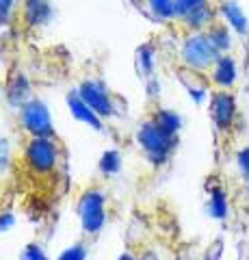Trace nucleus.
<instances>
[{
  "label": "nucleus",
  "mask_w": 249,
  "mask_h": 260,
  "mask_svg": "<svg viewBox=\"0 0 249 260\" xmlns=\"http://www.w3.org/2000/svg\"><path fill=\"white\" fill-rule=\"evenodd\" d=\"M221 56L219 48L212 44V39L208 37V32H195L184 39L182 44V61L191 70H208L217 63V59Z\"/></svg>",
  "instance_id": "1"
},
{
  "label": "nucleus",
  "mask_w": 249,
  "mask_h": 260,
  "mask_svg": "<svg viewBox=\"0 0 249 260\" xmlns=\"http://www.w3.org/2000/svg\"><path fill=\"white\" fill-rule=\"evenodd\" d=\"M13 5H15V0H0V22L9 20V15L13 11Z\"/></svg>",
  "instance_id": "16"
},
{
  "label": "nucleus",
  "mask_w": 249,
  "mask_h": 260,
  "mask_svg": "<svg viewBox=\"0 0 249 260\" xmlns=\"http://www.w3.org/2000/svg\"><path fill=\"white\" fill-rule=\"evenodd\" d=\"M22 15L28 26H39L50 18V3L48 0H24Z\"/></svg>",
  "instance_id": "8"
},
{
  "label": "nucleus",
  "mask_w": 249,
  "mask_h": 260,
  "mask_svg": "<svg viewBox=\"0 0 249 260\" xmlns=\"http://www.w3.org/2000/svg\"><path fill=\"white\" fill-rule=\"evenodd\" d=\"M83 258H85V249L83 247H72L61 256V260H83Z\"/></svg>",
  "instance_id": "17"
},
{
  "label": "nucleus",
  "mask_w": 249,
  "mask_h": 260,
  "mask_svg": "<svg viewBox=\"0 0 249 260\" xmlns=\"http://www.w3.org/2000/svg\"><path fill=\"white\" fill-rule=\"evenodd\" d=\"M26 260H46V258H44L42 251H39V249L33 245V247L26 249Z\"/></svg>",
  "instance_id": "18"
},
{
  "label": "nucleus",
  "mask_w": 249,
  "mask_h": 260,
  "mask_svg": "<svg viewBox=\"0 0 249 260\" xmlns=\"http://www.w3.org/2000/svg\"><path fill=\"white\" fill-rule=\"evenodd\" d=\"M152 13H156L158 18L169 20L175 15V0H150Z\"/></svg>",
  "instance_id": "12"
},
{
  "label": "nucleus",
  "mask_w": 249,
  "mask_h": 260,
  "mask_svg": "<svg viewBox=\"0 0 249 260\" xmlns=\"http://www.w3.org/2000/svg\"><path fill=\"white\" fill-rule=\"evenodd\" d=\"M184 22H187L191 28H195V30L208 26V24L212 22V11H210V7L206 5V7H202V9L193 11L191 15H187V18H184Z\"/></svg>",
  "instance_id": "11"
},
{
  "label": "nucleus",
  "mask_w": 249,
  "mask_h": 260,
  "mask_svg": "<svg viewBox=\"0 0 249 260\" xmlns=\"http://www.w3.org/2000/svg\"><path fill=\"white\" fill-rule=\"evenodd\" d=\"M221 13L226 15L228 22H230L238 32H247V18H245L243 9H240L236 3H232V0L223 3V5H221Z\"/></svg>",
  "instance_id": "10"
},
{
  "label": "nucleus",
  "mask_w": 249,
  "mask_h": 260,
  "mask_svg": "<svg viewBox=\"0 0 249 260\" xmlns=\"http://www.w3.org/2000/svg\"><path fill=\"white\" fill-rule=\"evenodd\" d=\"M22 124L33 137H50L52 135V121L46 104L42 102H26L22 111Z\"/></svg>",
  "instance_id": "5"
},
{
  "label": "nucleus",
  "mask_w": 249,
  "mask_h": 260,
  "mask_svg": "<svg viewBox=\"0 0 249 260\" xmlns=\"http://www.w3.org/2000/svg\"><path fill=\"white\" fill-rule=\"evenodd\" d=\"M208 37H210L212 44L219 48V52L228 50V48H230V35H228L226 26H212L210 30H208Z\"/></svg>",
  "instance_id": "15"
},
{
  "label": "nucleus",
  "mask_w": 249,
  "mask_h": 260,
  "mask_svg": "<svg viewBox=\"0 0 249 260\" xmlns=\"http://www.w3.org/2000/svg\"><path fill=\"white\" fill-rule=\"evenodd\" d=\"M234 78H236V65L230 56H219L217 63L212 65V80L221 89H228L234 85Z\"/></svg>",
  "instance_id": "9"
},
{
  "label": "nucleus",
  "mask_w": 249,
  "mask_h": 260,
  "mask_svg": "<svg viewBox=\"0 0 249 260\" xmlns=\"http://www.w3.org/2000/svg\"><path fill=\"white\" fill-rule=\"evenodd\" d=\"M26 95H28V83H26V78H24V76L13 78L11 89H9V98H11V102L20 104V102L26 100Z\"/></svg>",
  "instance_id": "13"
},
{
  "label": "nucleus",
  "mask_w": 249,
  "mask_h": 260,
  "mask_svg": "<svg viewBox=\"0 0 249 260\" xmlns=\"http://www.w3.org/2000/svg\"><path fill=\"white\" fill-rule=\"evenodd\" d=\"M80 223L89 234L98 232L104 225V195L100 191H87L80 198Z\"/></svg>",
  "instance_id": "4"
},
{
  "label": "nucleus",
  "mask_w": 249,
  "mask_h": 260,
  "mask_svg": "<svg viewBox=\"0 0 249 260\" xmlns=\"http://www.w3.org/2000/svg\"><path fill=\"white\" fill-rule=\"evenodd\" d=\"M80 98H83L98 115H111V113H113V102H111V95L106 93V89H104L102 83H95V80L83 83L80 85Z\"/></svg>",
  "instance_id": "6"
},
{
  "label": "nucleus",
  "mask_w": 249,
  "mask_h": 260,
  "mask_svg": "<svg viewBox=\"0 0 249 260\" xmlns=\"http://www.w3.org/2000/svg\"><path fill=\"white\" fill-rule=\"evenodd\" d=\"M173 135L175 133H169V130L160 126L156 119H152L141 126L139 141L143 145V150L150 154L152 160H163L173 145Z\"/></svg>",
  "instance_id": "3"
},
{
  "label": "nucleus",
  "mask_w": 249,
  "mask_h": 260,
  "mask_svg": "<svg viewBox=\"0 0 249 260\" xmlns=\"http://www.w3.org/2000/svg\"><path fill=\"white\" fill-rule=\"evenodd\" d=\"M57 160H59V152L50 137H33V139L28 141L26 162H28L30 172L46 176L57 167Z\"/></svg>",
  "instance_id": "2"
},
{
  "label": "nucleus",
  "mask_w": 249,
  "mask_h": 260,
  "mask_svg": "<svg viewBox=\"0 0 249 260\" xmlns=\"http://www.w3.org/2000/svg\"><path fill=\"white\" fill-rule=\"evenodd\" d=\"M208 5V0H175V15H180L184 20L187 15H191L193 11L202 9Z\"/></svg>",
  "instance_id": "14"
},
{
  "label": "nucleus",
  "mask_w": 249,
  "mask_h": 260,
  "mask_svg": "<svg viewBox=\"0 0 249 260\" xmlns=\"http://www.w3.org/2000/svg\"><path fill=\"white\" fill-rule=\"evenodd\" d=\"M210 113H212V119H215V124L219 126V130H228L232 124H234V117H236L234 98H232L228 91H219L212 98Z\"/></svg>",
  "instance_id": "7"
}]
</instances>
